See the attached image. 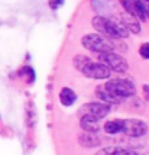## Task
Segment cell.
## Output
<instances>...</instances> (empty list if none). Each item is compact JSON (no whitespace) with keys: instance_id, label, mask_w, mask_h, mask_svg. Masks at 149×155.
<instances>
[{"instance_id":"3957f363","label":"cell","mask_w":149,"mask_h":155,"mask_svg":"<svg viewBox=\"0 0 149 155\" xmlns=\"http://www.w3.org/2000/svg\"><path fill=\"white\" fill-rule=\"evenodd\" d=\"M99 61L104 64L110 71H116V73H126L128 71V61L123 58L122 55L116 54L113 51H109V52H99L97 54Z\"/></svg>"},{"instance_id":"30bf717a","label":"cell","mask_w":149,"mask_h":155,"mask_svg":"<svg viewBox=\"0 0 149 155\" xmlns=\"http://www.w3.org/2000/svg\"><path fill=\"white\" fill-rule=\"evenodd\" d=\"M78 141H80V145L86 147V148H93V147L100 145V138L96 134H93V132H84V134H81L80 138H78Z\"/></svg>"},{"instance_id":"ffe728a7","label":"cell","mask_w":149,"mask_h":155,"mask_svg":"<svg viewBox=\"0 0 149 155\" xmlns=\"http://www.w3.org/2000/svg\"><path fill=\"white\" fill-rule=\"evenodd\" d=\"M143 94H145V99L149 100V86L148 84H145V86H143Z\"/></svg>"},{"instance_id":"8fae6325","label":"cell","mask_w":149,"mask_h":155,"mask_svg":"<svg viewBox=\"0 0 149 155\" xmlns=\"http://www.w3.org/2000/svg\"><path fill=\"white\" fill-rule=\"evenodd\" d=\"M96 155H141L138 154L136 151L128 148H120V147H109V148L100 149Z\"/></svg>"},{"instance_id":"5b68a950","label":"cell","mask_w":149,"mask_h":155,"mask_svg":"<svg viewBox=\"0 0 149 155\" xmlns=\"http://www.w3.org/2000/svg\"><path fill=\"white\" fill-rule=\"evenodd\" d=\"M119 122H120L122 132L129 136L139 138V136L146 135L148 132V125L139 119H119Z\"/></svg>"},{"instance_id":"ba28073f","label":"cell","mask_w":149,"mask_h":155,"mask_svg":"<svg viewBox=\"0 0 149 155\" xmlns=\"http://www.w3.org/2000/svg\"><path fill=\"white\" fill-rule=\"evenodd\" d=\"M119 3L122 5L125 12L128 15H130V16H133V18H136L139 20H143V22L148 19L145 12H143L142 5L139 3V0H119Z\"/></svg>"},{"instance_id":"d6986e66","label":"cell","mask_w":149,"mask_h":155,"mask_svg":"<svg viewBox=\"0 0 149 155\" xmlns=\"http://www.w3.org/2000/svg\"><path fill=\"white\" fill-rule=\"evenodd\" d=\"M64 0H49V6L51 9H58L60 6H62Z\"/></svg>"},{"instance_id":"8992f818","label":"cell","mask_w":149,"mask_h":155,"mask_svg":"<svg viewBox=\"0 0 149 155\" xmlns=\"http://www.w3.org/2000/svg\"><path fill=\"white\" fill-rule=\"evenodd\" d=\"M80 71L86 77L96 78V80H104V78H109L112 75V71L104 64H102V62H93L91 60L88 61V62H86Z\"/></svg>"},{"instance_id":"9a60e30c","label":"cell","mask_w":149,"mask_h":155,"mask_svg":"<svg viewBox=\"0 0 149 155\" xmlns=\"http://www.w3.org/2000/svg\"><path fill=\"white\" fill-rule=\"evenodd\" d=\"M104 130H106L107 134H110V135L120 134V132H122V128H120V122H119V119L106 122V123H104Z\"/></svg>"},{"instance_id":"e0dca14e","label":"cell","mask_w":149,"mask_h":155,"mask_svg":"<svg viewBox=\"0 0 149 155\" xmlns=\"http://www.w3.org/2000/svg\"><path fill=\"white\" fill-rule=\"evenodd\" d=\"M139 54H141V57H142V58L149 60V42H146V44H142V45H141V48H139Z\"/></svg>"},{"instance_id":"7a4b0ae2","label":"cell","mask_w":149,"mask_h":155,"mask_svg":"<svg viewBox=\"0 0 149 155\" xmlns=\"http://www.w3.org/2000/svg\"><path fill=\"white\" fill-rule=\"evenodd\" d=\"M81 44L84 48H87L93 52H109V51H113L115 47L112 44V41L104 38L100 34H88L84 35L81 39Z\"/></svg>"},{"instance_id":"52a82bcc","label":"cell","mask_w":149,"mask_h":155,"mask_svg":"<svg viewBox=\"0 0 149 155\" xmlns=\"http://www.w3.org/2000/svg\"><path fill=\"white\" fill-rule=\"evenodd\" d=\"M110 113V104H106V103H87L81 106L80 109V115L81 116H91V117H96V119H103Z\"/></svg>"},{"instance_id":"4fadbf2b","label":"cell","mask_w":149,"mask_h":155,"mask_svg":"<svg viewBox=\"0 0 149 155\" xmlns=\"http://www.w3.org/2000/svg\"><path fill=\"white\" fill-rule=\"evenodd\" d=\"M96 94H97V97L100 99L102 103H106V104H116V103H119V101H120V100H117L113 94H110L104 87L96 88Z\"/></svg>"},{"instance_id":"9c48e42d","label":"cell","mask_w":149,"mask_h":155,"mask_svg":"<svg viewBox=\"0 0 149 155\" xmlns=\"http://www.w3.org/2000/svg\"><path fill=\"white\" fill-rule=\"evenodd\" d=\"M80 126L83 128L84 132H93V134H97L99 129H100V125H99V119L96 117H91V116H81V120H80Z\"/></svg>"},{"instance_id":"7c38bea8","label":"cell","mask_w":149,"mask_h":155,"mask_svg":"<svg viewBox=\"0 0 149 155\" xmlns=\"http://www.w3.org/2000/svg\"><path fill=\"white\" fill-rule=\"evenodd\" d=\"M75 100H77V94L71 88L64 87L60 91V101H61V104H64V106H73L75 103Z\"/></svg>"},{"instance_id":"277c9868","label":"cell","mask_w":149,"mask_h":155,"mask_svg":"<svg viewBox=\"0 0 149 155\" xmlns=\"http://www.w3.org/2000/svg\"><path fill=\"white\" fill-rule=\"evenodd\" d=\"M93 26L94 29L99 32L100 35H103L104 38H109V39H122L120 35L116 29L113 20L106 18V16H96L93 18Z\"/></svg>"},{"instance_id":"ac0fdd59","label":"cell","mask_w":149,"mask_h":155,"mask_svg":"<svg viewBox=\"0 0 149 155\" xmlns=\"http://www.w3.org/2000/svg\"><path fill=\"white\" fill-rule=\"evenodd\" d=\"M139 3L142 5L143 12L146 15V18H149V0H139Z\"/></svg>"},{"instance_id":"5bb4252c","label":"cell","mask_w":149,"mask_h":155,"mask_svg":"<svg viewBox=\"0 0 149 155\" xmlns=\"http://www.w3.org/2000/svg\"><path fill=\"white\" fill-rule=\"evenodd\" d=\"M122 19H123V22H125L126 28H128V31L133 32V34H139L141 26H139V22H138L136 18H133V16H130V15H129L128 18H122Z\"/></svg>"},{"instance_id":"2e32d148","label":"cell","mask_w":149,"mask_h":155,"mask_svg":"<svg viewBox=\"0 0 149 155\" xmlns=\"http://www.w3.org/2000/svg\"><path fill=\"white\" fill-rule=\"evenodd\" d=\"M88 61H90V58H87V57H84V55H77L74 58V65L78 68V70H81L83 65H84L86 62H88Z\"/></svg>"},{"instance_id":"6da1fadb","label":"cell","mask_w":149,"mask_h":155,"mask_svg":"<svg viewBox=\"0 0 149 155\" xmlns=\"http://www.w3.org/2000/svg\"><path fill=\"white\" fill-rule=\"evenodd\" d=\"M104 88L110 94H113L117 100H122L125 97H130L136 93L135 84L132 81L125 80V78H112L106 83Z\"/></svg>"}]
</instances>
